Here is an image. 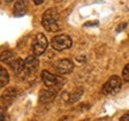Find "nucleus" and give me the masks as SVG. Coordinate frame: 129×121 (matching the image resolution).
<instances>
[{
    "instance_id": "obj_19",
    "label": "nucleus",
    "mask_w": 129,
    "mask_h": 121,
    "mask_svg": "<svg viewBox=\"0 0 129 121\" xmlns=\"http://www.w3.org/2000/svg\"><path fill=\"white\" fill-rule=\"evenodd\" d=\"M32 1L35 3V5H41V4H43L44 0H32Z\"/></svg>"
},
{
    "instance_id": "obj_21",
    "label": "nucleus",
    "mask_w": 129,
    "mask_h": 121,
    "mask_svg": "<svg viewBox=\"0 0 129 121\" xmlns=\"http://www.w3.org/2000/svg\"><path fill=\"white\" fill-rule=\"evenodd\" d=\"M30 121H37V120H35V119H32V120H30Z\"/></svg>"
},
{
    "instance_id": "obj_13",
    "label": "nucleus",
    "mask_w": 129,
    "mask_h": 121,
    "mask_svg": "<svg viewBox=\"0 0 129 121\" xmlns=\"http://www.w3.org/2000/svg\"><path fill=\"white\" fill-rule=\"evenodd\" d=\"M10 82V75L7 70L0 65V88H5Z\"/></svg>"
},
{
    "instance_id": "obj_4",
    "label": "nucleus",
    "mask_w": 129,
    "mask_h": 121,
    "mask_svg": "<svg viewBox=\"0 0 129 121\" xmlns=\"http://www.w3.org/2000/svg\"><path fill=\"white\" fill-rule=\"evenodd\" d=\"M50 43L55 51L62 52L72 47V38L68 35H56L51 38Z\"/></svg>"
},
{
    "instance_id": "obj_1",
    "label": "nucleus",
    "mask_w": 129,
    "mask_h": 121,
    "mask_svg": "<svg viewBox=\"0 0 129 121\" xmlns=\"http://www.w3.org/2000/svg\"><path fill=\"white\" fill-rule=\"evenodd\" d=\"M59 17H60V13H59L57 9H55V7L48 9L47 11H44V13L42 16V27L49 33L59 31V29H60L59 28V23H57Z\"/></svg>"
},
{
    "instance_id": "obj_11",
    "label": "nucleus",
    "mask_w": 129,
    "mask_h": 121,
    "mask_svg": "<svg viewBox=\"0 0 129 121\" xmlns=\"http://www.w3.org/2000/svg\"><path fill=\"white\" fill-rule=\"evenodd\" d=\"M11 70L13 71L16 75H20L22 72L24 71L25 68V64H24V60H22L20 58H16L13 61H11L9 64Z\"/></svg>"
},
{
    "instance_id": "obj_9",
    "label": "nucleus",
    "mask_w": 129,
    "mask_h": 121,
    "mask_svg": "<svg viewBox=\"0 0 129 121\" xmlns=\"http://www.w3.org/2000/svg\"><path fill=\"white\" fill-rule=\"evenodd\" d=\"M57 95V91L56 90H53V89H44L40 92V102L41 103H48L51 102L54 98L56 97Z\"/></svg>"
},
{
    "instance_id": "obj_16",
    "label": "nucleus",
    "mask_w": 129,
    "mask_h": 121,
    "mask_svg": "<svg viewBox=\"0 0 129 121\" xmlns=\"http://www.w3.org/2000/svg\"><path fill=\"white\" fill-rule=\"evenodd\" d=\"M122 79L124 80L125 83H128L129 82V64L124 66V68L122 71Z\"/></svg>"
},
{
    "instance_id": "obj_20",
    "label": "nucleus",
    "mask_w": 129,
    "mask_h": 121,
    "mask_svg": "<svg viewBox=\"0 0 129 121\" xmlns=\"http://www.w3.org/2000/svg\"><path fill=\"white\" fill-rule=\"evenodd\" d=\"M11 1H12V0H6V3H11Z\"/></svg>"
},
{
    "instance_id": "obj_5",
    "label": "nucleus",
    "mask_w": 129,
    "mask_h": 121,
    "mask_svg": "<svg viewBox=\"0 0 129 121\" xmlns=\"http://www.w3.org/2000/svg\"><path fill=\"white\" fill-rule=\"evenodd\" d=\"M48 40H47L46 35H43V34H37L34 42H32V52H34V54L36 56H40L42 55L46 49L48 48Z\"/></svg>"
},
{
    "instance_id": "obj_3",
    "label": "nucleus",
    "mask_w": 129,
    "mask_h": 121,
    "mask_svg": "<svg viewBox=\"0 0 129 121\" xmlns=\"http://www.w3.org/2000/svg\"><path fill=\"white\" fill-rule=\"evenodd\" d=\"M122 88V80L118 76H112L106 80V83L103 85L102 91L104 95H115Z\"/></svg>"
},
{
    "instance_id": "obj_10",
    "label": "nucleus",
    "mask_w": 129,
    "mask_h": 121,
    "mask_svg": "<svg viewBox=\"0 0 129 121\" xmlns=\"http://www.w3.org/2000/svg\"><path fill=\"white\" fill-rule=\"evenodd\" d=\"M29 0H16V4L13 7L14 16H23L28 10Z\"/></svg>"
},
{
    "instance_id": "obj_17",
    "label": "nucleus",
    "mask_w": 129,
    "mask_h": 121,
    "mask_svg": "<svg viewBox=\"0 0 129 121\" xmlns=\"http://www.w3.org/2000/svg\"><path fill=\"white\" fill-rule=\"evenodd\" d=\"M120 121H129V113H127V114H124L123 116L121 117Z\"/></svg>"
},
{
    "instance_id": "obj_2",
    "label": "nucleus",
    "mask_w": 129,
    "mask_h": 121,
    "mask_svg": "<svg viewBox=\"0 0 129 121\" xmlns=\"http://www.w3.org/2000/svg\"><path fill=\"white\" fill-rule=\"evenodd\" d=\"M42 80H43V84L48 89H53V90H56V91H59L64 84L63 78H61V77L56 75H53L49 71H43L42 72Z\"/></svg>"
},
{
    "instance_id": "obj_12",
    "label": "nucleus",
    "mask_w": 129,
    "mask_h": 121,
    "mask_svg": "<svg viewBox=\"0 0 129 121\" xmlns=\"http://www.w3.org/2000/svg\"><path fill=\"white\" fill-rule=\"evenodd\" d=\"M81 95H83V89L80 88L72 93H66V95H63V98L66 100L67 103H74V102H77L78 100H80Z\"/></svg>"
},
{
    "instance_id": "obj_15",
    "label": "nucleus",
    "mask_w": 129,
    "mask_h": 121,
    "mask_svg": "<svg viewBox=\"0 0 129 121\" xmlns=\"http://www.w3.org/2000/svg\"><path fill=\"white\" fill-rule=\"evenodd\" d=\"M0 121H9V115L6 112V107L0 103Z\"/></svg>"
},
{
    "instance_id": "obj_6",
    "label": "nucleus",
    "mask_w": 129,
    "mask_h": 121,
    "mask_svg": "<svg viewBox=\"0 0 129 121\" xmlns=\"http://www.w3.org/2000/svg\"><path fill=\"white\" fill-rule=\"evenodd\" d=\"M74 70V64L69 59H61L55 65V72L57 75H69Z\"/></svg>"
},
{
    "instance_id": "obj_7",
    "label": "nucleus",
    "mask_w": 129,
    "mask_h": 121,
    "mask_svg": "<svg viewBox=\"0 0 129 121\" xmlns=\"http://www.w3.org/2000/svg\"><path fill=\"white\" fill-rule=\"evenodd\" d=\"M17 95H18V90H17L16 88L6 89L4 92H3V95L0 96V103L7 108L9 106H11V104L14 102V100H16V97H17Z\"/></svg>"
},
{
    "instance_id": "obj_14",
    "label": "nucleus",
    "mask_w": 129,
    "mask_h": 121,
    "mask_svg": "<svg viewBox=\"0 0 129 121\" xmlns=\"http://www.w3.org/2000/svg\"><path fill=\"white\" fill-rule=\"evenodd\" d=\"M14 59H16V55H14V53L12 51H5L0 54V61L5 62V64H10Z\"/></svg>"
},
{
    "instance_id": "obj_18",
    "label": "nucleus",
    "mask_w": 129,
    "mask_h": 121,
    "mask_svg": "<svg viewBox=\"0 0 129 121\" xmlns=\"http://www.w3.org/2000/svg\"><path fill=\"white\" fill-rule=\"evenodd\" d=\"M125 27H127V23H123V24H122V25H120V27L117 28V33H120L121 30H122V29H124Z\"/></svg>"
},
{
    "instance_id": "obj_8",
    "label": "nucleus",
    "mask_w": 129,
    "mask_h": 121,
    "mask_svg": "<svg viewBox=\"0 0 129 121\" xmlns=\"http://www.w3.org/2000/svg\"><path fill=\"white\" fill-rule=\"evenodd\" d=\"M24 64H25V68L24 70L26 71V73L29 76H31L37 72L38 66H40V61L36 58V55H30L24 60Z\"/></svg>"
}]
</instances>
